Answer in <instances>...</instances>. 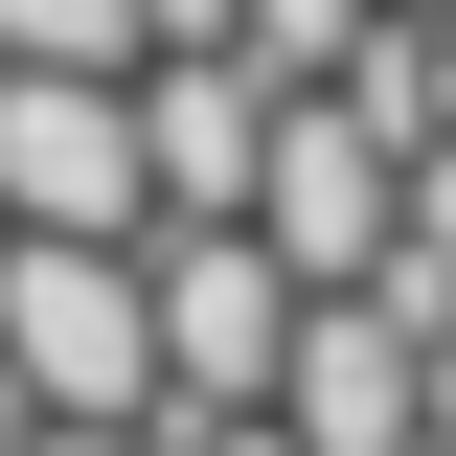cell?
<instances>
[{
  "instance_id": "5",
  "label": "cell",
  "mask_w": 456,
  "mask_h": 456,
  "mask_svg": "<svg viewBox=\"0 0 456 456\" xmlns=\"http://www.w3.org/2000/svg\"><path fill=\"white\" fill-rule=\"evenodd\" d=\"M0 228H137V114H114V69H0Z\"/></svg>"
},
{
  "instance_id": "3",
  "label": "cell",
  "mask_w": 456,
  "mask_h": 456,
  "mask_svg": "<svg viewBox=\"0 0 456 456\" xmlns=\"http://www.w3.org/2000/svg\"><path fill=\"white\" fill-rule=\"evenodd\" d=\"M274 320H297V274H274L228 206L137 228V342H160V411H251V388H274Z\"/></svg>"
},
{
  "instance_id": "1",
  "label": "cell",
  "mask_w": 456,
  "mask_h": 456,
  "mask_svg": "<svg viewBox=\"0 0 456 456\" xmlns=\"http://www.w3.org/2000/svg\"><path fill=\"white\" fill-rule=\"evenodd\" d=\"M0 411H137V434H160L137 228H0Z\"/></svg>"
},
{
  "instance_id": "8",
  "label": "cell",
  "mask_w": 456,
  "mask_h": 456,
  "mask_svg": "<svg viewBox=\"0 0 456 456\" xmlns=\"http://www.w3.org/2000/svg\"><path fill=\"white\" fill-rule=\"evenodd\" d=\"M411 456H456V320H411Z\"/></svg>"
},
{
  "instance_id": "10",
  "label": "cell",
  "mask_w": 456,
  "mask_h": 456,
  "mask_svg": "<svg viewBox=\"0 0 456 456\" xmlns=\"http://www.w3.org/2000/svg\"><path fill=\"white\" fill-rule=\"evenodd\" d=\"M434 137H456V0H434Z\"/></svg>"
},
{
  "instance_id": "6",
  "label": "cell",
  "mask_w": 456,
  "mask_h": 456,
  "mask_svg": "<svg viewBox=\"0 0 456 456\" xmlns=\"http://www.w3.org/2000/svg\"><path fill=\"white\" fill-rule=\"evenodd\" d=\"M0 69H137V0H0Z\"/></svg>"
},
{
  "instance_id": "7",
  "label": "cell",
  "mask_w": 456,
  "mask_h": 456,
  "mask_svg": "<svg viewBox=\"0 0 456 456\" xmlns=\"http://www.w3.org/2000/svg\"><path fill=\"white\" fill-rule=\"evenodd\" d=\"M0 456H160V434H137V411H23Z\"/></svg>"
},
{
  "instance_id": "9",
  "label": "cell",
  "mask_w": 456,
  "mask_h": 456,
  "mask_svg": "<svg viewBox=\"0 0 456 456\" xmlns=\"http://www.w3.org/2000/svg\"><path fill=\"white\" fill-rule=\"evenodd\" d=\"M160 456H297L274 411H160Z\"/></svg>"
},
{
  "instance_id": "4",
  "label": "cell",
  "mask_w": 456,
  "mask_h": 456,
  "mask_svg": "<svg viewBox=\"0 0 456 456\" xmlns=\"http://www.w3.org/2000/svg\"><path fill=\"white\" fill-rule=\"evenodd\" d=\"M251 411H274L297 456H411V297H365V274H342V297H297Z\"/></svg>"
},
{
  "instance_id": "2",
  "label": "cell",
  "mask_w": 456,
  "mask_h": 456,
  "mask_svg": "<svg viewBox=\"0 0 456 456\" xmlns=\"http://www.w3.org/2000/svg\"><path fill=\"white\" fill-rule=\"evenodd\" d=\"M251 251H274L297 297H342V274H388V228H411V137H365V114L320 92V69H297L274 92V137H251Z\"/></svg>"
}]
</instances>
